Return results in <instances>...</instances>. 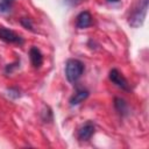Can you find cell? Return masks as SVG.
Here are the masks:
<instances>
[{"instance_id": "4fadbf2b", "label": "cell", "mask_w": 149, "mask_h": 149, "mask_svg": "<svg viewBox=\"0 0 149 149\" xmlns=\"http://www.w3.org/2000/svg\"><path fill=\"white\" fill-rule=\"evenodd\" d=\"M65 1V3H68V5H70V6H77V5H79L83 0H64Z\"/></svg>"}, {"instance_id": "8fae6325", "label": "cell", "mask_w": 149, "mask_h": 149, "mask_svg": "<svg viewBox=\"0 0 149 149\" xmlns=\"http://www.w3.org/2000/svg\"><path fill=\"white\" fill-rule=\"evenodd\" d=\"M20 23L26 28V29H29V30H31V31H34V28H33V22H31V20L30 19H28V17H22L21 20H20Z\"/></svg>"}, {"instance_id": "8992f818", "label": "cell", "mask_w": 149, "mask_h": 149, "mask_svg": "<svg viewBox=\"0 0 149 149\" xmlns=\"http://www.w3.org/2000/svg\"><path fill=\"white\" fill-rule=\"evenodd\" d=\"M92 24V16L90 14V12L84 10L80 12L77 17H76V27L79 29H85L87 27H90Z\"/></svg>"}, {"instance_id": "3957f363", "label": "cell", "mask_w": 149, "mask_h": 149, "mask_svg": "<svg viewBox=\"0 0 149 149\" xmlns=\"http://www.w3.org/2000/svg\"><path fill=\"white\" fill-rule=\"evenodd\" d=\"M0 40L7 42V43H15V44H22L23 40L20 35H17L15 31L7 29L5 27H0Z\"/></svg>"}, {"instance_id": "30bf717a", "label": "cell", "mask_w": 149, "mask_h": 149, "mask_svg": "<svg viewBox=\"0 0 149 149\" xmlns=\"http://www.w3.org/2000/svg\"><path fill=\"white\" fill-rule=\"evenodd\" d=\"M12 8V0H0V13H7Z\"/></svg>"}, {"instance_id": "6da1fadb", "label": "cell", "mask_w": 149, "mask_h": 149, "mask_svg": "<svg viewBox=\"0 0 149 149\" xmlns=\"http://www.w3.org/2000/svg\"><path fill=\"white\" fill-rule=\"evenodd\" d=\"M147 9H148V0H137L134 9L132 10L128 17V23L134 28L140 27L146 19Z\"/></svg>"}, {"instance_id": "5b68a950", "label": "cell", "mask_w": 149, "mask_h": 149, "mask_svg": "<svg viewBox=\"0 0 149 149\" xmlns=\"http://www.w3.org/2000/svg\"><path fill=\"white\" fill-rule=\"evenodd\" d=\"M94 125L91 123V122H86L84 126H81L79 129H78V133H77V137L79 141H88L92 135L94 134Z\"/></svg>"}, {"instance_id": "ba28073f", "label": "cell", "mask_w": 149, "mask_h": 149, "mask_svg": "<svg viewBox=\"0 0 149 149\" xmlns=\"http://www.w3.org/2000/svg\"><path fill=\"white\" fill-rule=\"evenodd\" d=\"M88 97V91L86 90H78L70 99V105L71 106H76V105H79L80 102H83L86 98Z\"/></svg>"}, {"instance_id": "9c48e42d", "label": "cell", "mask_w": 149, "mask_h": 149, "mask_svg": "<svg viewBox=\"0 0 149 149\" xmlns=\"http://www.w3.org/2000/svg\"><path fill=\"white\" fill-rule=\"evenodd\" d=\"M114 107L121 115H127L128 114V105L127 102L121 99V98H115L114 99Z\"/></svg>"}, {"instance_id": "277c9868", "label": "cell", "mask_w": 149, "mask_h": 149, "mask_svg": "<svg viewBox=\"0 0 149 149\" xmlns=\"http://www.w3.org/2000/svg\"><path fill=\"white\" fill-rule=\"evenodd\" d=\"M109 80L113 84H115L118 87H120L125 91H129V85H128L127 79L121 74V72L118 69H112L109 71Z\"/></svg>"}, {"instance_id": "52a82bcc", "label": "cell", "mask_w": 149, "mask_h": 149, "mask_svg": "<svg viewBox=\"0 0 149 149\" xmlns=\"http://www.w3.org/2000/svg\"><path fill=\"white\" fill-rule=\"evenodd\" d=\"M29 58L34 68H40L43 64V55L37 47H31L29 50Z\"/></svg>"}, {"instance_id": "7c38bea8", "label": "cell", "mask_w": 149, "mask_h": 149, "mask_svg": "<svg viewBox=\"0 0 149 149\" xmlns=\"http://www.w3.org/2000/svg\"><path fill=\"white\" fill-rule=\"evenodd\" d=\"M7 94H8V97L15 99V98H19L20 97V91L16 87H10V88L7 90Z\"/></svg>"}, {"instance_id": "9a60e30c", "label": "cell", "mask_w": 149, "mask_h": 149, "mask_svg": "<svg viewBox=\"0 0 149 149\" xmlns=\"http://www.w3.org/2000/svg\"><path fill=\"white\" fill-rule=\"evenodd\" d=\"M107 2H119L120 0H106Z\"/></svg>"}, {"instance_id": "7a4b0ae2", "label": "cell", "mask_w": 149, "mask_h": 149, "mask_svg": "<svg viewBox=\"0 0 149 149\" xmlns=\"http://www.w3.org/2000/svg\"><path fill=\"white\" fill-rule=\"evenodd\" d=\"M84 72V64L79 59H69L65 65V76L70 83H76Z\"/></svg>"}, {"instance_id": "5bb4252c", "label": "cell", "mask_w": 149, "mask_h": 149, "mask_svg": "<svg viewBox=\"0 0 149 149\" xmlns=\"http://www.w3.org/2000/svg\"><path fill=\"white\" fill-rule=\"evenodd\" d=\"M16 64H19V63L16 62V63H13V64H8V65L6 66V72H12V71H13V69H14L15 66H17Z\"/></svg>"}]
</instances>
